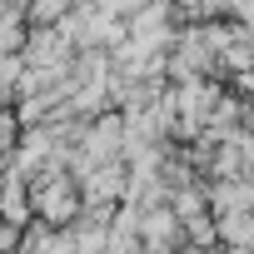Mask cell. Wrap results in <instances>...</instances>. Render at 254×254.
Here are the masks:
<instances>
[{"mask_svg": "<svg viewBox=\"0 0 254 254\" xmlns=\"http://www.w3.org/2000/svg\"><path fill=\"white\" fill-rule=\"evenodd\" d=\"M135 239H140V254H175L185 244L180 214L170 204H145L140 209V224H135Z\"/></svg>", "mask_w": 254, "mask_h": 254, "instance_id": "cell-1", "label": "cell"}, {"mask_svg": "<svg viewBox=\"0 0 254 254\" xmlns=\"http://www.w3.org/2000/svg\"><path fill=\"white\" fill-rule=\"evenodd\" d=\"M25 40V15H20V0H0V55H15Z\"/></svg>", "mask_w": 254, "mask_h": 254, "instance_id": "cell-2", "label": "cell"}, {"mask_svg": "<svg viewBox=\"0 0 254 254\" xmlns=\"http://www.w3.org/2000/svg\"><path fill=\"white\" fill-rule=\"evenodd\" d=\"M65 10H70V0H25V5H20L25 25H55Z\"/></svg>", "mask_w": 254, "mask_h": 254, "instance_id": "cell-3", "label": "cell"}, {"mask_svg": "<svg viewBox=\"0 0 254 254\" xmlns=\"http://www.w3.org/2000/svg\"><path fill=\"white\" fill-rule=\"evenodd\" d=\"M80 5H95V10H115V15H125V0H80Z\"/></svg>", "mask_w": 254, "mask_h": 254, "instance_id": "cell-4", "label": "cell"}]
</instances>
